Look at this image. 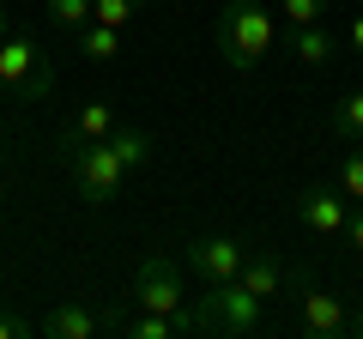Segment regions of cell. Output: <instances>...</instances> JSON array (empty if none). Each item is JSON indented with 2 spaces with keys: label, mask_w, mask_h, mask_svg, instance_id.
Instances as JSON below:
<instances>
[{
  "label": "cell",
  "mask_w": 363,
  "mask_h": 339,
  "mask_svg": "<svg viewBox=\"0 0 363 339\" xmlns=\"http://www.w3.org/2000/svg\"><path fill=\"white\" fill-rule=\"evenodd\" d=\"M212 43H218L224 67H230L236 79H248L272 55V43H279V18H272L260 0H224L218 25H212Z\"/></svg>",
  "instance_id": "1"
},
{
  "label": "cell",
  "mask_w": 363,
  "mask_h": 339,
  "mask_svg": "<svg viewBox=\"0 0 363 339\" xmlns=\"http://www.w3.org/2000/svg\"><path fill=\"white\" fill-rule=\"evenodd\" d=\"M55 157H61V170L73 176V188L91 206H109L121 194V182H128V164H121V152L109 140H61L55 133Z\"/></svg>",
  "instance_id": "2"
},
{
  "label": "cell",
  "mask_w": 363,
  "mask_h": 339,
  "mask_svg": "<svg viewBox=\"0 0 363 339\" xmlns=\"http://www.w3.org/2000/svg\"><path fill=\"white\" fill-rule=\"evenodd\" d=\"M194 321H200V333H236V339H248V333H267V303H260L242 279H218V285H206Z\"/></svg>",
  "instance_id": "3"
},
{
  "label": "cell",
  "mask_w": 363,
  "mask_h": 339,
  "mask_svg": "<svg viewBox=\"0 0 363 339\" xmlns=\"http://www.w3.org/2000/svg\"><path fill=\"white\" fill-rule=\"evenodd\" d=\"M0 85H6V91H18V97H49V91H55L49 55H43L30 37L6 30V37H0Z\"/></svg>",
  "instance_id": "4"
},
{
  "label": "cell",
  "mask_w": 363,
  "mask_h": 339,
  "mask_svg": "<svg viewBox=\"0 0 363 339\" xmlns=\"http://www.w3.org/2000/svg\"><path fill=\"white\" fill-rule=\"evenodd\" d=\"M133 309H152V315H188V303H182V261L176 255H145L140 267H133Z\"/></svg>",
  "instance_id": "5"
},
{
  "label": "cell",
  "mask_w": 363,
  "mask_h": 339,
  "mask_svg": "<svg viewBox=\"0 0 363 339\" xmlns=\"http://www.w3.org/2000/svg\"><path fill=\"white\" fill-rule=\"evenodd\" d=\"M291 212H297V218H303V230H315V236H345L351 200L339 194L333 182H315V188H303V194L291 200Z\"/></svg>",
  "instance_id": "6"
},
{
  "label": "cell",
  "mask_w": 363,
  "mask_h": 339,
  "mask_svg": "<svg viewBox=\"0 0 363 339\" xmlns=\"http://www.w3.org/2000/svg\"><path fill=\"white\" fill-rule=\"evenodd\" d=\"M182 261L194 267L206 285H218V279H236L248 261V248L236 243V236H194V243H182Z\"/></svg>",
  "instance_id": "7"
},
{
  "label": "cell",
  "mask_w": 363,
  "mask_h": 339,
  "mask_svg": "<svg viewBox=\"0 0 363 339\" xmlns=\"http://www.w3.org/2000/svg\"><path fill=\"white\" fill-rule=\"evenodd\" d=\"M303 315H297V327L309 339H339L345 333V297H333V291H321V285H303Z\"/></svg>",
  "instance_id": "8"
},
{
  "label": "cell",
  "mask_w": 363,
  "mask_h": 339,
  "mask_svg": "<svg viewBox=\"0 0 363 339\" xmlns=\"http://www.w3.org/2000/svg\"><path fill=\"white\" fill-rule=\"evenodd\" d=\"M97 327H104V321H97L85 303H55V309L37 315V333L43 339H91Z\"/></svg>",
  "instance_id": "9"
},
{
  "label": "cell",
  "mask_w": 363,
  "mask_h": 339,
  "mask_svg": "<svg viewBox=\"0 0 363 339\" xmlns=\"http://www.w3.org/2000/svg\"><path fill=\"white\" fill-rule=\"evenodd\" d=\"M285 49L297 55L303 67H327V55H333V30H327V18H321V25H291L285 30Z\"/></svg>",
  "instance_id": "10"
},
{
  "label": "cell",
  "mask_w": 363,
  "mask_h": 339,
  "mask_svg": "<svg viewBox=\"0 0 363 339\" xmlns=\"http://www.w3.org/2000/svg\"><path fill=\"white\" fill-rule=\"evenodd\" d=\"M236 279H242L260 303H272V297H279V285H285V261H279V255H248Z\"/></svg>",
  "instance_id": "11"
},
{
  "label": "cell",
  "mask_w": 363,
  "mask_h": 339,
  "mask_svg": "<svg viewBox=\"0 0 363 339\" xmlns=\"http://www.w3.org/2000/svg\"><path fill=\"white\" fill-rule=\"evenodd\" d=\"M121 37H128V30L104 25V18H91V25L73 30V43H79V55H85V61H116V55H121Z\"/></svg>",
  "instance_id": "12"
},
{
  "label": "cell",
  "mask_w": 363,
  "mask_h": 339,
  "mask_svg": "<svg viewBox=\"0 0 363 339\" xmlns=\"http://www.w3.org/2000/svg\"><path fill=\"white\" fill-rule=\"evenodd\" d=\"M109 133H116V109H109V104H85V109L67 116L61 140H109Z\"/></svg>",
  "instance_id": "13"
},
{
  "label": "cell",
  "mask_w": 363,
  "mask_h": 339,
  "mask_svg": "<svg viewBox=\"0 0 363 339\" xmlns=\"http://www.w3.org/2000/svg\"><path fill=\"white\" fill-rule=\"evenodd\" d=\"M327 133L345 145H363V91H345L333 104V116H327Z\"/></svg>",
  "instance_id": "14"
},
{
  "label": "cell",
  "mask_w": 363,
  "mask_h": 339,
  "mask_svg": "<svg viewBox=\"0 0 363 339\" xmlns=\"http://www.w3.org/2000/svg\"><path fill=\"white\" fill-rule=\"evenodd\" d=\"M333 188L351 200V206H363V145L339 152V164H333Z\"/></svg>",
  "instance_id": "15"
},
{
  "label": "cell",
  "mask_w": 363,
  "mask_h": 339,
  "mask_svg": "<svg viewBox=\"0 0 363 339\" xmlns=\"http://www.w3.org/2000/svg\"><path fill=\"white\" fill-rule=\"evenodd\" d=\"M109 145L121 152V164H128V170L152 164V133H145V128H116V133H109Z\"/></svg>",
  "instance_id": "16"
},
{
  "label": "cell",
  "mask_w": 363,
  "mask_h": 339,
  "mask_svg": "<svg viewBox=\"0 0 363 339\" xmlns=\"http://www.w3.org/2000/svg\"><path fill=\"white\" fill-rule=\"evenodd\" d=\"M140 6H145V0H91V18H104V25L128 30L133 18H140Z\"/></svg>",
  "instance_id": "17"
},
{
  "label": "cell",
  "mask_w": 363,
  "mask_h": 339,
  "mask_svg": "<svg viewBox=\"0 0 363 339\" xmlns=\"http://www.w3.org/2000/svg\"><path fill=\"white\" fill-rule=\"evenodd\" d=\"M279 18H285V25H321L327 0H279Z\"/></svg>",
  "instance_id": "18"
},
{
  "label": "cell",
  "mask_w": 363,
  "mask_h": 339,
  "mask_svg": "<svg viewBox=\"0 0 363 339\" xmlns=\"http://www.w3.org/2000/svg\"><path fill=\"white\" fill-rule=\"evenodd\" d=\"M49 18L61 30H79V25H91V0H49Z\"/></svg>",
  "instance_id": "19"
},
{
  "label": "cell",
  "mask_w": 363,
  "mask_h": 339,
  "mask_svg": "<svg viewBox=\"0 0 363 339\" xmlns=\"http://www.w3.org/2000/svg\"><path fill=\"white\" fill-rule=\"evenodd\" d=\"M30 333H37L30 315H0V339H30Z\"/></svg>",
  "instance_id": "20"
},
{
  "label": "cell",
  "mask_w": 363,
  "mask_h": 339,
  "mask_svg": "<svg viewBox=\"0 0 363 339\" xmlns=\"http://www.w3.org/2000/svg\"><path fill=\"white\" fill-rule=\"evenodd\" d=\"M345 243L363 255V206H351V218H345Z\"/></svg>",
  "instance_id": "21"
},
{
  "label": "cell",
  "mask_w": 363,
  "mask_h": 339,
  "mask_svg": "<svg viewBox=\"0 0 363 339\" xmlns=\"http://www.w3.org/2000/svg\"><path fill=\"white\" fill-rule=\"evenodd\" d=\"M339 339H363V309H345V333Z\"/></svg>",
  "instance_id": "22"
},
{
  "label": "cell",
  "mask_w": 363,
  "mask_h": 339,
  "mask_svg": "<svg viewBox=\"0 0 363 339\" xmlns=\"http://www.w3.org/2000/svg\"><path fill=\"white\" fill-rule=\"evenodd\" d=\"M351 55H357V61H363V13L351 18Z\"/></svg>",
  "instance_id": "23"
},
{
  "label": "cell",
  "mask_w": 363,
  "mask_h": 339,
  "mask_svg": "<svg viewBox=\"0 0 363 339\" xmlns=\"http://www.w3.org/2000/svg\"><path fill=\"white\" fill-rule=\"evenodd\" d=\"M6 30H13V18H6V0H0V37H6Z\"/></svg>",
  "instance_id": "24"
}]
</instances>
